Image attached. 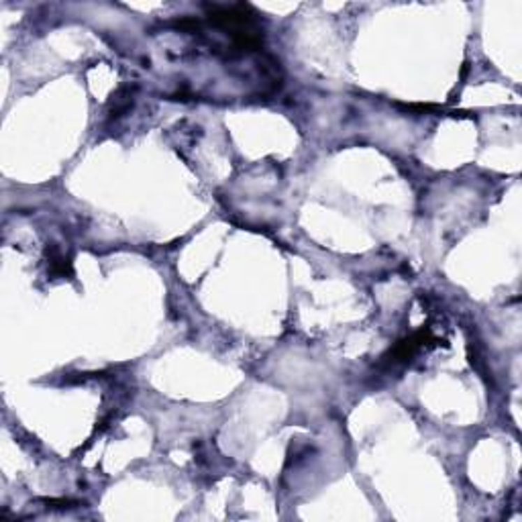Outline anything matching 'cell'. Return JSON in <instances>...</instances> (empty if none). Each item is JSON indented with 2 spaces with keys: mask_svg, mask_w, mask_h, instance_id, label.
<instances>
[{
  "mask_svg": "<svg viewBox=\"0 0 522 522\" xmlns=\"http://www.w3.org/2000/svg\"><path fill=\"white\" fill-rule=\"evenodd\" d=\"M50 268L53 275H72V263L68 257H64L59 251L51 249L50 255Z\"/></svg>",
  "mask_w": 522,
  "mask_h": 522,
  "instance_id": "7a4b0ae2",
  "label": "cell"
},
{
  "mask_svg": "<svg viewBox=\"0 0 522 522\" xmlns=\"http://www.w3.org/2000/svg\"><path fill=\"white\" fill-rule=\"evenodd\" d=\"M426 339H430V333H428V328H421V331H416L414 335H410L408 339H402L398 345L394 349H390V353L388 355H384V359H386V363H404V361H410L412 357H414V353L419 351V349L423 347L424 341Z\"/></svg>",
  "mask_w": 522,
  "mask_h": 522,
  "instance_id": "6da1fadb",
  "label": "cell"
}]
</instances>
